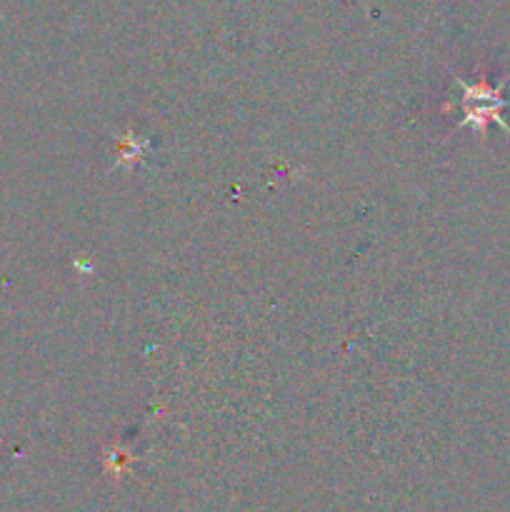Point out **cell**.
<instances>
[{"label": "cell", "instance_id": "1", "mask_svg": "<svg viewBox=\"0 0 510 512\" xmlns=\"http://www.w3.org/2000/svg\"><path fill=\"white\" fill-rule=\"evenodd\" d=\"M458 85L463 88V120H460L458 125H473V128L483 135L488 123H498L500 128H505L510 133L505 120L500 118V110L510 105V100H505L503 95H500L503 85L493 88V85H488L485 80H480V83H465V80H458Z\"/></svg>", "mask_w": 510, "mask_h": 512}]
</instances>
